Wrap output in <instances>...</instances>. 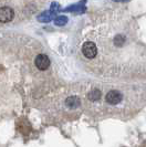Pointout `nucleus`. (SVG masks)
<instances>
[{
    "mask_svg": "<svg viewBox=\"0 0 146 147\" xmlns=\"http://www.w3.org/2000/svg\"><path fill=\"white\" fill-rule=\"evenodd\" d=\"M66 104L71 109H75L80 105V98L78 96H70V97L66 98Z\"/></svg>",
    "mask_w": 146,
    "mask_h": 147,
    "instance_id": "nucleus-5",
    "label": "nucleus"
},
{
    "mask_svg": "<svg viewBox=\"0 0 146 147\" xmlns=\"http://www.w3.org/2000/svg\"><path fill=\"white\" fill-rule=\"evenodd\" d=\"M113 1H116V2H127L130 0H113Z\"/></svg>",
    "mask_w": 146,
    "mask_h": 147,
    "instance_id": "nucleus-11",
    "label": "nucleus"
},
{
    "mask_svg": "<svg viewBox=\"0 0 146 147\" xmlns=\"http://www.w3.org/2000/svg\"><path fill=\"white\" fill-rule=\"evenodd\" d=\"M15 17V12L11 8L9 7H2L0 8V22L7 23L10 22Z\"/></svg>",
    "mask_w": 146,
    "mask_h": 147,
    "instance_id": "nucleus-2",
    "label": "nucleus"
},
{
    "mask_svg": "<svg viewBox=\"0 0 146 147\" xmlns=\"http://www.w3.org/2000/svg\"><path fill=\"white\" fill-rule=\"evenodd\" d=\"M50 16V12H44L43 15L40 16V18H39V20L40 21H44V22H48L51 20V17H49Z\"/></svg>",
    "mask_w": 146,
    "mask_h": 147,
    "instance_id": "nucleus-9",
    "label": "nucleus"
},
{
    "mask_svg": "<svg viewBox=\"0 0 146 147\" xmlns=\"http://www.w3.org/2000/svg\"><path fill=\"white\" fill-rule=\"evenodd\" d=\"M122 101V94L118 91H110L109 93L106 94V102L112 105H116Z\"/></svg>",
    "mask_w": 146,
    "mask_h": 147,
    "instance_id": "nucleus-4",
    "label": "nucleus"
},
{
    "mask_svg": "<svg viewBox=\"0 0 146 147\" xmlns=\"http://www.w3.org/2000/svg\"><path fill=\"white\" fill-rule=\"evenodd\" d=\"M58 7H59V5H58V3H55V2H54V3H52V5H51V9L53 10V11L58 10Z\"/></svg>",
    "mask_w": 146,
    "mask_h": 147,
    "instance_id": "nucleus-10",
    "label": "nucleus"
},
{
    "mask_svg": "<svg viewBox=\"0 0 146 147\" xmlns=\"http://www.w3.org/2000/svg\"><path fill=\"white\" fill-rule=\"evenodd\" d=\"M68 22V18L64 17V16H61V17H57V19L54 20V23L55 26H64Z\"/></svg>",
    "mask_w": 146,
    "mask_h": 147,
    "instance_id": "nucleus-7",
    "label": "nucleus"
},
{
    "mask_svg": "<svg viewBox=\"0 0 146 147\" xmlns=\"http://www.w3.org/2000/svg\"><path fill=\"white\" fill-rule=\"evenodd\" d=\"M36 66L39 70H47L50 66V59L45 54H39L36 58Z\"/></svg>",
    "mask_w": 146,
    "mask_h": 147,
    "instance_id": "nucleus-3",
    "label": "nucleus"
},
{
    "mask_svg": "<svg viewBox=\"0 0 146 147\" xmlns=\"http://www.w3.org/2000/svg\"><path fill=\"white\" fill-rule=\"evenodd\" d=\"M124 42H125V38L122 34H117L116 37L114 38V43H115L116 47H122Z\"/></svg>",
    "mask_w": 146,
    "mask_h": 147,
    "instance_id": "nucleus-8",
    "label": "nucleus"
},
{
    "mask_svg": "<svg viewBox=\"0 0 146 147\" xmlns=\"http://www.w3.org/2000/svg\"><path fill=\"white\" fill-rule=\"evenodd\" d=\"M88 97L90 101H97V100H100V97H101V92L99 91V90H93V91H91L90 93L88 94Z\"/></svg>",
    "mask_w": 146,
    "mask_h": 147,
    "instance_id": "nucleus-6",
    "label": "nucleus"
},
{
    "mask_svg": "<svg viewBox=\"0 0 146 147\" xmlns=\"http://www.w3.org/2000/svg\"><path fill=\"white\" fill-rule=\"evenodd\" d=\"M82 52H83V54H84L85 58L93 59V58L96 57V54H97V48H96L95 43L91 42V41H88V42H85V43L82 45Z\"/></svg>",
    "mask_w": 146,
    "mask_h": 147,
    "instance_id": "nucleus-1",
    "label": "nucleus"
}]
</instances>
